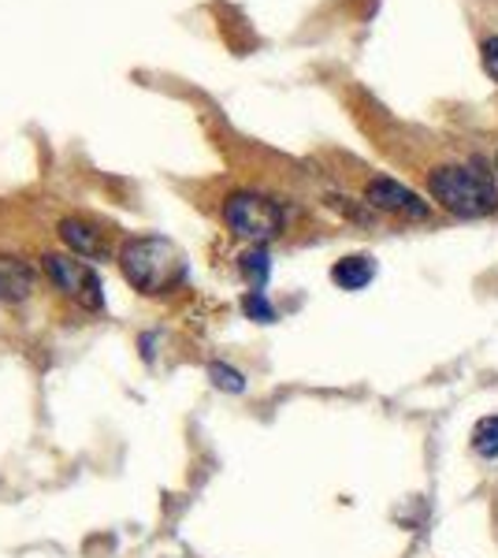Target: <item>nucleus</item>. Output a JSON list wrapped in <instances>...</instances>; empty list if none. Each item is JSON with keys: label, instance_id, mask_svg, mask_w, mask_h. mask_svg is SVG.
I'll use <instances>...</instances> for the list:
<instances>
[{"label": "nucleus", "instance_id": "obj_1", "mask_svg": "<svg viewBox=\"0 0 498 558\" xmlns=\"http://www.w3.org/2000/svg\"><path fill=\"white\" fill-rule=\"evenodd\" d=\"M120 268H123L126 283H131L134 291L149 294V299L175 291L190 276L186 254L171 239H160V235H142V239L126 242L120 254Z\"/></svg>", "mask_w": 498, "mask_h": 558}, {"label": "nucleus", "instance_id": "obj_2", "mask_svg": "<svg viewBox=\"0 0 498 558\" xmlns=\"http://www.w3.org/2000/svg\"><path fill=\"white\" fill-rule=\"evenodd\" d=\"M428 194L442 213L458 220H479L498 209V183L476 165H439L428 172Z\"/></svg>", "mask_w": 498, "mask_h": 558}, {"label": "nucleus", "instance_id": "obj_3", "mask_svg": "<svg viewBox=\"0 0 498 558\" xmlns=\"http://www.w3.org/2000/svg\"><path fill=\"white\" fill-rule=\"evenodd\" d=\"M223 220L239 239L253 242V246H265V242L279 239L287 228V209L268 194L257 191H239L223 202Z\"/></svg>", "mask_w": 498, "mask_h": 558}, {"label": "nucleus", "instance_id": "obj_4", "mask_svg": "<svg viewBox=\"0 0 498 558\" xmlns=\"http://www.w3.org/2000/svg\"><path fill=\"white\" fill-rule=\"evenodd\" d=\"M45 272L52 276V283L60 287L68 299H75L78 305L86 310H101L105 305V287H101V276L86 265V260H75V257H60V254H45L41 257Z\"/></svg>", "mask_w": 498, "mask_h": 558}, {"label": "nucleus", "instance_id": "obj_5", "mask_svg": "<svg viewBox=\"0 0 498 558\" xmlns=\"http://www.w3.org/2000/svg\"><path fill=\"white\" fill-rule=\"evenodd\" d=\"M365 202L379 213H394V216H410V220H428L432 205L421 194L410 191L405 183H398L391 175H376L365 183Z\"/></svg>", "mask_w": 498, "mask_h": 558}, {"label": "nucleus", "instance_id": "obj_6", "mask_svg": "<svg viewBox=\"0 0 498 558\" xmlns=\"http://www.w3.org/2000/svg\"><path fill=\"white\" fill-rule=\"evenodd\" d=\"M331 279L339 291H365V287L376 279V260L368 254H350V257L335 260Z\"/></svg>", "mask_w": 498, "mask_h": 558}, {"label": "nucleus", "instance_id": "obj_7", "mask_svg": "<svg viewBox=\"0 0 498 558\" xmlns=\"http://www.w3.org/2000/svg\"><path fill=\"white\" fill-rule=\"evenodd\" d=\"M60 239L68 242V250L75 257L105 260V239H101V231L89 228L86 220H63L60 223Z\"/></svg>", "mask_w": 498, "mask_h": 558}, {"label": "nucleus", "instance_id": "obj_8", "mask_svg": "<svg viewBox=\"0 0 498 558\" xmlns=\"http://www.w3.org/2000/svg\"><path fill=\"white\" fill-rule=\"evenodd\" d=\"M34 291V272L23 260L0 257V302H23Z\"/></svg>", "mask_w": 498, "mask_h": 558}, {"label": "nucleus", "instance_id": "obj_9", "mask_svg": "<svg viewBox=\"0 0 498 558\" xmlns=\"http://www.w3.org/2000/svg\"><path fill=\"white\" fill-rule=\"evenodd\" d=\"M242 276L250 279V287L253 291H265V283H268V272H271V260H268V250L265 246H253L242 254Z\"/></svg>", "mask_w": 498, "mask_h": 558}, {"label": "nucleus", "instance_id": "obj_10", "mask_svg": "<svg viewBox=\"0 0 498 558\" xmlns=\"http://www.w3.org/2000/svg\"><path fill=\"white\" fill-rule=\"evenodd\" d=\"M473 451L479 458H498V413H495V417L476 421V428H473Z\"/></svg>", "mask_w": 498, "mask_h": 558}, {"label": "nucleus", "instance_id": "obj_11", "mask_svg": "<svg viewBox=\"0 0 498 558\" xmlns=\"http://www.w3.org/2000/svg\"><path fill=\"white\" fill-rule=\"evenodd\" d=\"M208 376H212L216 387H223V391H231V395L246 391V376H242L239 368H231V365H208Z\"/></svg>", "mask_w": 498, "mask_h": 558}, {"label": "nucleus", "instance_id": "obj_12", "mask_svg": "<svg viewBox=\"0 0 498 558\" xmlns=\"http://www.w3.org/2000/svg\"><path fill=\"white\" fill-rule=\"evenodd\" d=\"M242 310H246V317L257 320V324L276 320V310H271V302L265 299V291H250L246 299H242Z\"/></svg>", "mask_w": 498, "mask_h": 558}, {"label": "nucleus", "instance_id": "obj_13", "mask_svg": "<svg viewBox=\"0 0 498 558\" xmlns=\"http://www.w3.org/2000/svg\"><path fill=\"white\" fill-rule=\"evenodd\" d=\"M479 64H484V75L498 83V34L479 41Z\"/></svg>", "mask_w": 498, "mask_h": 558}, {"label": "nucleus", "instance_id": "obj_14", "mask_svg": "<svg viewBox=\"0 0 498 558\" xmlns=\"http://www.w3.org/2000/svg\"><path fill=\"white\" fill-rule=\"evenodd\" d=\"M495 165H498V153H495Z\"/></svg>", "mask_w": 498, "mask_h": 558}]
</instances>
